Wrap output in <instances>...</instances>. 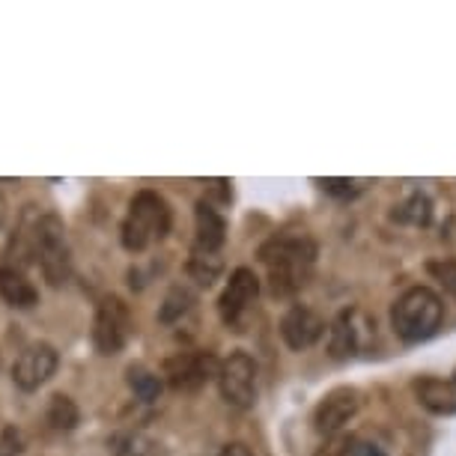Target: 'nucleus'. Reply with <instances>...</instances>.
Masks as SVG:
<instances>
[{"instance_id":"f257e3e1","label":"nucleus","mask_w":456,"mask_h":456,"mask_svg":"<svg viewBox=\"0 0 456 456\" xmlns=\"http://www.w3.org/2000/svg\"><path fill=\"white\" fill-rule=\"evenodd\" d=\"M269 292L274 298H289L307 287L316 269V245L307 236H281L260 248Z\"/></svg>"},{"instance_id":"f03ea898","label":"nucleus","mask_w":456,"mask_h":456,"mask_svg":"<svg viewBox=\"0 0 456 456\" xmlns=\"http://www.w3.org/2000/svg\"><path fill=\"white\" fill-rule=\"evenodd\" d=\"M170 233V206L159 191H137L119 227V239L128 254H141L152 242Z\"/></svg>"},{"instance_id":"7ed1b4c3","label":"nucleus","mask_w":456,"mask_h":456,"mask_svg":"<svg viewBox=\"0 0 456 456\" xmlns=\"http://www.w3.org/2000/svg\"><path fill=\"white\" fill-rule=\"evenodd\" d=\"M444 320V305L429 287H411L394 301L391 329L403 343H420L433 338Z\"/></svg>"},{"instance_id":"20e7f679","label":"nucleus","mask_w":456,"mask_h":456,"mask_svg":"<svg viewBox=\"0 0 456 456\" xmlns=\"http://www.w3.org/2000/svg\"><path fill=\"white\" fill-rule=\"evenodd\" d=\"M30 248L51 287H63L72 278V254L66 245V227L57 215H42L30 227Z\"/></svg>"},{"instance_id":"39448f33","label":"nucleus","mask_w":456,"mask_h":456,"mask_svg":"<svg viewBox=\"0 0 456 456\" xmlns=\"http://www.w3.org/2000/svg\"><path fill=\"white\" fill-rule=\"evenodd\" d=\"M132 334V314H128L126 301L117 296H108L99 301L96 320H93V346L99 355H117L123 352Z\"/></svg>"},{"instance_id":"423d86ee","label":"nucleus","mask_w":456,"mask_h":456,"mask_svg":"<svg viewBox=\"0 0 456 456\" xmlns=\"http://www.w3.org/2000/svg\"><path fill=\"white\" fill-rule=\"evenodd\" d=\"M221 397L236 409H251L256 400V361L248 352H230L218 370Z\"/></svg>"},{"instance_id":"0eeeda50","label":"nucleus","mask_w":456,"mask_h":456,"mask_svg":"<svg viewBox=\"0 0 456 456\" xmlns=\"http://www.w3.org/2000/svg\"><path fill=\"white\" fill-rule=\"evenodd\" d=\"M218 358L212 352H179V355L167 358L165 376L170 388L176 391H197L203 388L209 379H218Z\"/></svg>"},{"instance_id":"6e6552de","label":"nucleus","mask_w":456,"mask_h":456,"mask_svg":"<svg viewBox=\"0 0 456 456\" xmlns=\"http://www.w3.org/2000/svg\"><path fill=\"white\" fill-rule=\"evenodd\" d=\"M256 292H260V278L254 274V269H236L230 274L227 287H224L221 298H218V314H221V322L227 329H239L242 320L251 311Z\"/></svg>"},{"instance_id":"1a4fd4ad","label":"nucleus","mask_w":456,"mask_h":456,"mask_svg":"<svg viewBox=\"0 0 456 456\" xmlns=\"http://www.w3.org/2000/svg\"><path fill=\"white\" fill-rule=\"evenodd\" d=\"M57 364H60V355L51 343H33L19 355L12 367V382L15 388L21 391H39L42 385L48 382L51 376L57 373Z\"/></svg>"},{"instance_id":"9d476101","label":"nucleus","mask_w":456,"mask_h":456,"mask_svg":"<svg viewBox=\"0 0 456 456\" xmlns=\"http://www.w3.org/2000/svg\"><path fill=\"white\" fill-rule=\"evenodd\" d=\"M361 397L355 388H334L320 400V406L314 411V427L316 433L325 438H338V433L358 415Z\"/></svg>"},{"instance_id":"9b49d317","label":"nucleus","mask_w":456,"mask_h":456,"mask_svg":"<svg viewBox=\"0 0 456 456\" xmlns=\"http://www.w3.org/2000/svg\"><path fill=\"white\" fill-rule=\"evenodd\" d=\"M322 331H325L322 316L311 311L307 305H292L281 320V338L296 352L314 346V343L322 338Z\"/></svg>"},{"instance_id":"f8f14e48","label":"nucleus","mask_w":456,"mask_h":456,"mask_svg":"<svg viewBox=\"0 0 456 456\" xmlns=\"http://www.w3.org/2000/svg\"><path fill=\"white\" fill-rule=\"evenodd\" d=\"M361 334H364V320H361L358 311L352 307H343V311L334 316V322L329 325V352L331 358L346 361L361 349Z\"/></svg>"},{"instance_id":"ddd939ff","label":"nucleus","mask_w":456,"mask_h":456,"mask_svg":"<svg viewBox=\"0 0 456 456\" xmlns=\"http://www.w3.org/2000/svg\"><path fill=\"white\" fill-rule=\"evenodd\" d=\"M194 224H197L194 251L218 254L221 245H224V239H227V221H224V215L215 209L209 200H197V206H194Z\"/></svg>"},{"instance_id":"4468645a","label":"nucleus","mask_w":456,"mask_h":456,"mask_svg":"<svg viewBox=\"0 0 456 456\" xmlns=\"http://www.w3.org/2000/svg\"><path fill=\"white\" fill-rule=\"evenodd\" d=\"M0 298L15 311H30L39 305V292L28 281V274L15 265H0Z\"/></svg>"},{"instance_id":"2eb2a0df","label":"nucleus","mask_w":456,"mask_h":456,"mask_svg":"<svg viewBox=\"0 0 456 456\" xmlns=\"http://www.w3.org/2000/svg\"><path fill=\"white\" fill-rule=\"evenodd\" d=\"M418 400L424 403L429 411H438V415H451L456 411V376L451 382L444 379H420L415 385Z\"/></svg>"},{"instance_id":"dca6fc26","label":"nucleus","mask_w":456,"mask_h":456,"mask_svg":"<svg viewBox=\"0 0 456 456\" xmlns=\"http://www.w3.org/2000/svg\"><path fill=\"white\" fill-rule=\"evenodd\" d=\"M126 382H128V388L134 391L137 400H143V403H156L159 400L161 379H159V373H152V370H146L141 364H132V367H128V373H126Z\"/></svg>"},{"instance_id":"f3484780","label":"nucleus","mask_w":456,"mask_h":456,"mask_svg":"<svg viewBox=\"0 0 456 456\" xmlns=\"http://www.w3.org/2000/svg\"><path fill=\"white\" fill-rule=\"evenodd\" d=\"M221 272H224V260L218 254L191 251V260H188V274H191L194 283H200V287H212V283L221 278Z\"/></svg>"},{"instance_id":"a211bd4d","label":"nucleus","mask_w":456,"mask_h":456,"mask_svg":"<svg viewBox=\"0 0 456 456\" xmlns=\"http://www.w3.org/2000/svg\"><path fill=\"white\" fill-rule=\"evenodd\" d=\"M81 420V411L75 406L72 397H66V394H54L48 403V424L60 429V433H69V429H75Z\"/></svg>"},{"instance_id":"6ab92c4d","label":"nucleus","mask_w":456,"mask_h":456,"mask_svg":"<svg viewBox=\"0 0 456 456\" xmlns=\"http://www.w3.org/2000/svg\"><path fill=\"white\" fill-rule=\"evenodd\" d=\"M191 305H194V292L188 289V287H174L167 292V298H165V305H161V311H159V320L170 325V322H176V320H183V316L191 311Z\"/></svg>"},{"instance_id":"aec40b11","label":"nucleus","mask_w":456,"mask_h":456,"mask_svg":"<svg viewBox=\"0 0 456 456\" xmlns=\"http://www.w3.org/2000/svg\"><path fill=\"white\" fill-rule=\"evenodd\" d=\"M108 447L114 451V456H152V442L141 433H117L108 442Z\"/></svg>"},{"instance_id":"412c9836","label":"nucleus","mask_w":456,"mask_h":456,"mask_svg":"<svg viewBox=\"0 0 456 456\" xmlns=\"http://www.w3.org/2000/svg\"><path fill=\"white\" fill-rule=\"evenodd\" d=\"M429 215H433V209H429V200L424 194H411L406 203L400 206L397 212H394V218L397 221H409V224H429Z\"/></svg>"},{"instance_id":"4be33fe9","label":"nucleus","mask_w":456,"mask_h":456,"mask_svg":"<svg viewBox=\"0 0 456 456\" xmlns=\"http://www.w3.org/2000/svg\"><path fill=\"white\" fill-rule=\"evenodd\" d=\"M316 185H320L325 194L343 197V200L364 191V183H358V179H316Z\"/></svg>"},{"instance_id":"5701e85b","label":"nucleus","mask_w":456,"mask_h":456,"mask_svg":"<svg viewBox=\"0 0 456 456\" xmlns=\"http://www.w3.org/2000/svg\"><path fill=\"white\" fill-rule=\"evenodd\" d=\"M429 274H436L444 283V289L456 296V260H442V263H429Z\"/></svg>"},{"instance_id":"b1692460","label":"nucleus","mask_w":456,"mask_h":456,"mask_svg":"<svg viewBox=\"0 0 456 456\" xmlns=\"http://www.w3.org/2000/svg\"><path fill=\"white\" fill-rule=\"evenodd\" d=\"M349 456H388V453H385V447L370 442V438L349 436Z\"/></svg>"},{"instance_id":"393cba45","label":"nucleus","mask_w":456,"mask_h":456,"mask_svg":"<svg viewBox=\"0 0 456 456\" xmlns=\"http://www.w3.org/2000/svg\"><path fill=\"white\" fill-rule=\"evenodd\" d=\"M24 451L21 447V433L15 427H6L0 433V456H19Z\"/></svg>"},{"instance_id":"a878e982","label":"nucleus","mask_w":456,"mask_h":456,"mask_svg":"<svg viewBox=\"0 0 456 456\" xmlns=\"http://www.w3.org/2000/svg\"><path fill=\"white\" fill-rule=\"evenodd\" d=\"M316 456H349V436L343 438H331L329 444H322Z\"/></svg>"},{"instance_id":"bb28decb","label":"nucleus","mask_w":456,"mask_h":456,"mask_svg":"<svg viewBox=\"0 0 456 456\" xmlns=\"http://www.w3.org/2000/svg\"><path fill=\"white\" fill-rule=\"evenodd\" d=\"M215 456H254V453H251V447H248V444L233 442V444H224Z\"/></svg>"},{"instance_id":"cd10ccee","label":"nucleus","mask_w":456,"mask_h":456,"mask_svg":"<svg viewBox=\"0 0 456 456\" xmlns=\"http://www.w3.org/2000/svg\"><path fill=\"white\" fill-rule=\"evenodd\" d=\"M4 221H6V197L0 194V224H4Z\"/></svg>"}]
</instances>
